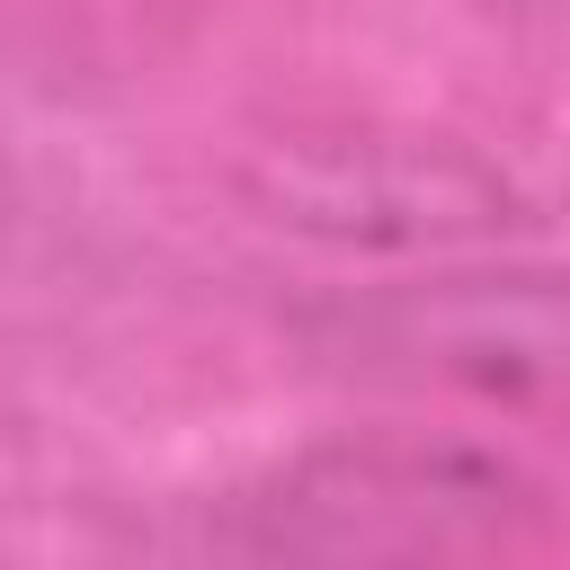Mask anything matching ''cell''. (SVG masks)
I'll use <instances>...</instances> for the list:
<instances>
[{
	"label": "cell",
	"mask_w": 570,
	"mask_h": 570,
	"mask_svg": "<svg viewBox=\"0 0 570 570\" xmlns=\"http://www.w3.org/2000/svg\"><path fill=\"white\" fill-rule=\"evenodd\" d=\"M303 338L365 383H419V392L570 419V276L543 267L401 276V285L330 294L321 312H303Z\"/></svg>",
	"instance_id": "cell-2"
},
{
	"label": "cell",
	"mask_w": 570,
	"mask_h": 570,
	"mask_svg": "<svg viewBox=\"0 0 570 570\" xmlns=\"http://www.w3.org/2000/svg\"><path fill=\"white\" fill-rule=\"evenodd\" d=\"M543 481L463 436H338L312 445L214 517L249 561H454L534 534Z\"/></svg>",
	"instance_id": "cell-1"
}]
</instances>
